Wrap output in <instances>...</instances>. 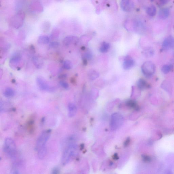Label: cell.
I'll return each instance as SVG.
<instances>
[{"instance_id": "cell-16", "label": "cell", "mask_w": 174, "mask_h": 174, "mask_svg": "<svg viewBox=\"0 0 174 174\" xmlns=\"http://www.w3.org/2000/svg\"><path fill=\"white\" fill-rule=\"evenodd\" d=\"M157 13V8L154 5L150 6L147 9V13L150 17H154L156 15Z\"/></svg>"}, {"instance_id": "cell-26", "label": "cell", "mask_w": 174, "mask_h": 174, "mask_svg": "<svg viewBox=\"0 0 174 174\" xmlns=\"http://www.w3.org/2000/svg\"><path fill=\"white\" fill-rule=\"evenodd\" d=\"M60 171L58 168H55L52 171V174H59Z\"/></svg>"}, {"instance_id": "cell-4", "label": "cell", "mask_w": 174, "mask_h": 174, "mask_svg": "<svg viewBox=\"0 0 174 174\" xmlns=\"http://www.w3.org/2000/svg\"><path fill=\"white\" fill-rule=\"evenodd\" d=\"M124 121V118L123 116L118 113L113 114L111 115L110 122V127L111 130H116L121 127Z\"/></svg>"}, {"instance_id": "cell-15", "label": "cell", "mask_w": 174, "mask_h": 174, "mask_svg": "<svg viewBox=\"0 0 174 174\" xmlns=\"http://www.w3.org/2000/svg\"><path fill=\"white\" fill-rule=\"evenodd\" d=\"M15 92L12 88L11 87L7 88L4 90L3 95L4 97L7 98H10L14 96Z\"/></svg>"}, {"instance_id": "cell-27", "label": "cell", "mask_w": 174, "mask_h": 174, "mask_svg": "<svg viewBox=\"0 0 174 174\" xmlns=\"http://www.w3.org/2000/svg\"><path fill=\"white\" fill-rule=\"evenodd\" d=\"M169 2V1H167V0H162V1H159V4L160 5H163L167 3H168V2Z\"/></svg>"}, {"instance_id": "cell-2", "label": "cell", "mask_w": 174, "mask_h": 174, "mask_svg": "<svg viewBox=\"0 0 174 174\" xmlns=\"http://www.w3.org/2000/svg\"><path fill=\"white\" fill-rule=\"evenodd\" d=\"M3 150L9 158L13 159L17 154V148L16 144L10 138H6L4 140Z\"/></svg>"}, {"instance_id": "cell-24", "label": "cell", "mask_w": 174, "mask_h": 174, "mask_svg": "<svg viewBox=\"0 0 174 174\" xmlns=\"http://www.w3.org/2000/svg\"><path fill=\"white\" fill-rule=\"evenodd\" d=\"M60 84L61 86L64 89H67L68 88L69 85L68 83L64 81H61L60 82Z\"/></svg>"}, {"instance_id": "cell-29", "label": "cell", "mask_w": 174, "mask_h": 174, "mask_svg": "<svg viewBox=\"0 0 174 174\" xmlns=\"http://www.w3.org/2000/svg\"><path fill=\"white\" fill-rule=\"evenodd\" d=\"M12 174H19L18 173V171L17 170H15L13 171Z\"/></svg>"}, {"instance_id": "cell-22", "label": "cell", "mask_w": 174, "mask_h": 174, "mask_svg": "<svg viewBox=\"0 0 174 174\" xmlns=\"http://www.w3.org/2000/svg\"><path fill=\"white\" fill-rule=\"evenodd\" d=\"M63 67L66 70H69L73 68V64L69 60H66L63 62Z\"/></svg>"}, {"instance_id": "cell-12", "label": "cell", "mask_w": 174, "mask_h": 174, "mask_svg": "<svg viewBox=\"0 0 174 174\" xmlns=\"http://www.w3.org/2000/svg\"><path fill=\"white\" fill-rule=\"evenodd\" d=\"M170 10L168 8H162L159 11V17L162 19H166L170 15Z\"/></svg>"}, {"instance_id": "cell-14", "label": "cell", "mask_w": 174, "mask_h": 174, "mask_svg": "<svg viewBox=\"0 0 174 174\" xmlns=\"http://www.w3.org/2000/svg\"><path fill=\"white\" fill-rule=\"evenodd\" d=\"M88 76L90 79L94 80L99 77V74L94 69H90L88 72Z\"/></svg>"}, {"instance_id": "cell-20", "label": "cell", "mask_w": 174, "mask_h": 174, "mask_svg": "<svg viewBox=\"0 0 174 174\" xmlns=\"http://www.w3.org/2000/svg\"><path fill=\"white\" fill-rule=\"evenodd\" d=\"M143 53L146 57H151L154 54V50L152 47H148L144 51Z\"/></svg>"}, {"instance_id": "cell-3", "label": "cell", "mask_w": 174, "mask_h": 174, "mask_svg": "<svg viewBox=\"0 0 174 174\" xmlns=\"http://www.w3.org/2000/svg\"><path fill=\"white\" fill-rule=\"evenodd\" d=\"M75 146L72 143H69L65 147L61 157L62 165H65L68 164L73 156Z\"/></svg>"}, {"instance_id": "cell-19", "label": "cell", "mask_w": 174, "mask_h": 174, "mask_svg": "<svg viewBox=\"0 0 174 174\" xmlns=\"http://www.w3.org/2000/svg\"><path fill=\"white\" fill-rule=\"evenodd\" d=\"M173 68V65L171 64L165 65L162 66L161 71L164 74H167L172 70Z\"/></svg>"}, {"instance_id": "cell-25", "label": "cell", "mask_w": 174, "mask_h": 174, "mask_svg": "<svg viewBox=\"0 0 174 174\" xmlns=\"http://www.w3.org/2000/svg\"><path fill=\"white\" fill-rule=\"evenodd\" d=\"M170 85L169 84V83L168 82H164L163 83V86L164 89H165L166 90H169V88H170Z\"/></svg>"}, {"instance_id": "cell-9", "label": "cell", "mask_w": 174, "mask_h": 174, "mask_svg": "<svg viewBox=\"0 0 174 174\" xmlns=\"http://www.w3.org/2000/svg\"><path fill=\"white\" fill-rule=\"evenodd\" d=\"M79 41V39L77 37L70 36L66 37L63 41V43L64 46H69L71 45L77 44Z\"/></svg>"}, {"instance_id": "cell-21", "label": "cell", "mask_w": 174, "mask_h": 174, "mask_svg": "<svg viewBox=\"0 0 174 174\" xmlns=\"http://www.w3.org/2000/svg\"><path fill=\"white\" fill-rule=\"evenodd\" d=\"M126 105L129 107L135 109L136 110H138L139 109L138 106L135 101L133 100L127 101L126 103Z\"/></svg>"}, {"instance_id": "cell-10", "label": "cell", "mask_w": 174, "mask_h": 174, "mask_svg": "<svg viewBox=\"0 0 174 174\" xmlns=\"http://www.w3.org/2000/svg\"><path fill=\"white\" fill-rule=\"evenodd\" d=\"M135 62L131 57L127 55L124 57L123 63V68L125 70H127L131 69L134 66Z\"/></svg>"}, {"instance_id": "cell-6", "label": "cell", "mask_w": 174, "mask_h": 174, "mask_svg": "<svg viewBox=\"0 0 174 174\" xmlns=\"http://www.w3.org/2000/svg\"><path fill=\"white\" fill-rule=\"evenodd\" d=\"M36 82L39 89L43 91L52 92L55 90V88L49 84L45 79L41 76H38L37 78Z\"/></svg>"}, {"instance_id": "cell-8", "label": "cell", "mask_w": 174, "mask_h": 174, "mask_svg": "<svg viewBox=\"0 0 174 174\" xmlns=\"http://www.w3.org/2000/svg\"><path fill=\"white\" fill-rule=\"evenodd\" d=\"M120 6L123 10L127 12H130L133 10L135 4L133 1L123 0L120 2Z\"/></svg>"}, {"instance_id": "cell-5", "label": "cell", "mask_w": 174, "mask_h": 174, "mask_svg": "<svg viewBox=\"0 0 174 174\" xmlns=\"http://www.w3.org/2000/svg\"><path fill=\"white\" fill-rule=\"evenodd\" d=\"M155 66L154 64L151 61H146L142 65L141 69L143 75L147 77H150L152 76L155 71Z\"/></svg>"}, {"instance_id": "cell-7", "label": "cell", "mask_w": 174, "mask_h": 174, "mask_svg": "<svg viewBox=\"0 0 174 174\" xmlns=\"http://www.w3.org/2000/svg\"><path fill=\"white\" fill-rule=\"evenodd\" d=\"M174 47V38L169 36L164 39L162 44V49L164 50H168Z\"/></svg>"}, {"instance_id": "cell-28", "label": "cell", "mask_w": 174, "mask_h": 174, "mask_svg": "<svg viewBox=\"0 0 174 174\" xmlns=\"http://www.w3.org/2000/svg\"><path fill=\"white\" fill-rule=\"evenodd\" d=\"M59 44L58 43H51L50 44L51 46H52V47H57V46H58Z\"/></svg>"}, {"instance_id": "cell-18", "label": "cell", "mask_w": 174, "mask_h": 174, "mask_svg": "<svg viewBox=\"0 0 174 174\" xmlns=\"http://www.w3.org/2000/svg\"><path fill=\"white\" fill-rule=\"evenodd\" d=\"M50 41L49 37L47 36L42 35L39 36L38 39V43L39 44H47Z\"/></svg>"}, {"instance_id": "cell-11", "label": "cell", "mask_w": 174, "mask_h": 174, "mask_svg": "<svg viewBox=\"0 0 174 174\" xmlns=\"http://www.w3.org/2000/svg\"><path fill=\"white\" fill-rule=\"evenodd\" d=\"M68 115L70 118L73 117L77 112V108L75 104L73 103H69L68 106Z\"/></svg>"}, {"instance_id": "cell-13", "label": "cell", "mask_w": 174, "mask_h": 174, "mask_svg": "<svg viewBox=\"0 0 174 174\" xmlns=\"http://www.w3.org/2000/svg\"><path fill=\"white\" fill-rule=\"evenodd\" d=\"M137 86L138 89L141 90H145L150 87V85L143 79H140L138 80Z\"/></svg>"}, {"instance_id": "cell-23", "label": "cell", "mask_w": 174, "mask_h": 174, "mask_svg": "<svg viewBox=\"0 0 174 174\" xmlns=\"http://www.w3.org/2000/svg\"><path fill=\"white\" fill-rule=\"evenodd\" d=\"M92 57V55L91 53L90 52H87L85 53L84 57H83V59L87 60L91 59Z\"/></svg>"}, {"instance_id": "cell-30", "label": "cell", "mask_w": 174, "mask_h": 174, "mask_svg": "<svg viewBox=\"0 0 174 174\" xmlns=\"http://www.w3.org/2000/svg\"></svg>"}, {"instance_id": "cell-17", "label": "cell", "mask_w": 174, "mask_h": 174, "mask_svg": "<svg viewBox=\"0 0 174 174\" xmlns=\"http://www.w3.org/2000/svg\"><path fill=\"white\" fill-rule=\"evenodd\" d=\"M110 47V44L106 42L102 43L99 50L101 53H105L108 52Z\"/></svg>"}, {"instance_id": "cell-1", "label": "cell", "mask_w": 174, "mask_h": 174, "mask_svg": "<svg viewBox=\"0 0 174 174\" xmlns=\"http://www.w3.org/2000/svg\"><path fill=\"white\" fill-rule=\"evenodd\" d=\"M51 134V131L48 130L41 132L37 139L36 148L38 152L39 158L43 159L46 155L47 153L46 144Z\"/></svg>"}]
</instances>
